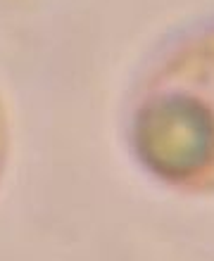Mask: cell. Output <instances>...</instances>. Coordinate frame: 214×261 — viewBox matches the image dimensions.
Segmentation results:
<instances>
[{
	"label": "cell",
	"instance_id": "obj_1",
	"mask_svg": "<svg viewBox=\"0 0 214 261\" xmlns=\"http://www.w3.org/2000/svg\"><path fill=\"white\" fill-rule=\"evenodd\" d=\"M133 145L162 180L214 190V31L174 50L145 83Z\"/></svg>",
	"mask_w": 214,
	"mask_h": 261
},
{
	"label": "cell",
	"instance_id": "obj_2",
	"mask_svg": "<svg viewBox=\"0 0 214 261\" xmlns=\"http://www.w3.org/2000/svg\"><path fill=\"white\" fill-rule=\"evenodd\" d=\"M5 150H7V133H5V114H3V107H0V173H3V166H5Z\"/></svg>",
	"mask_w": 214,
	"mask_h": 261
}]
</instances>
